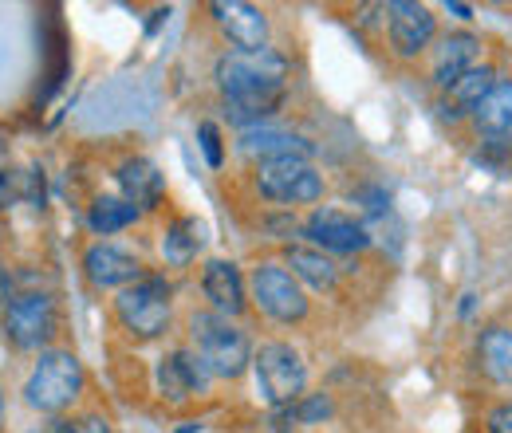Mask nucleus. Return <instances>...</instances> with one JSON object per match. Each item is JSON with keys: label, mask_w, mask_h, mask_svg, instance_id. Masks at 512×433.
Masks as SVG:
<instances>
[{"label": "nucleus", "mask_w": 512, "mask_h": 433, "mask_svg": "<svg viewBox=\"0 0 512 433\" xmlns=\"http://www.w3.org/2000/svg\"><path fill=\"white\" fill-rule=\"evenodd\" d=\"M197 138H201L205 162H209V166H221V162H225V154H221V130L213 123H201L197 126Z\"/></svg>", "instance_id": "393cba45"}, {"label": "nucleus", "mask_w": 512, "mask_h": 433, "mask_svg": "<svg viewBox=\"0 0 512 433\" xmlns=\"http://www.w3.org/2000/svg\"><path fill=\"white\" fill-rule=\"evenodd\" d=\"M253 374H256V390L268 406H296L304 398V386H308V367L300 359L296 347L288 343H264L253 355Z\"/></svg>", "instance_id": "39448f33"}, {"label": "nucleus", "mask_w": 512, "mask_h": 433, "mask_svg": "<svg viewBox=\"0 0 512 433\" xmlns=\"http://www.w3.org/2000/svg\"><path fill=\"white\" fill-rule=\"evenodd\" d=\"M134 221H138V209L130 205L127 197H95V205H91V213H87V225H91V233H99V237H111V233L127 229Z\"/></svg>", "instance_id": "5701e85b"}, {"label": "nucleus", "mask_w": 512, "mask_h": 433, "mask_svg": "<svg viewBox=\"0 0 512 433\" xmlns=\"http://www.w3.org/2000/svg\"><path fill=\"white\" fill-rule=\"evenodd\" d=\"M323 414H331V402H327L323 394H304V398L292 406V418H300V422H316Z\"/></svg>", "instance_id": "b1692460"}, {"label": "nucleus", "mask_w": 512, "mask_h": 433, "mask_svg": "<svg viewBox=\"0 0 512 433\" xmlns=\"http://www.w3.org/2000/svg\"><path fill=\"white\" fill-rule=\"evenodd\" d=\"M304 237L320 252H335V256H347V252H363L371 245V233L363 221H355L351 213L343 209H316L308 221H304Z\"/></svg>", "instance_id": "9d476101"}, {"label": "nucleus", "mask_w": 512, "mask_h": 433, "mask_svg": "<svg viewBox=\"0 0 512 433\" xmlns=\"http://www.w3.org/2000/svg\"><path fill=\"white\" fill-rule=\"evenodd\" d=\"M477 367L489 382L497 386H509L512 382V327H485L481 339H477Z\"/></svg>", "instance_id": "6ab92c4d"}, {"label": "nucleus", "mask_w": 512, "mask_h": 433, "mask_svg": "<svg viewBox=\"0 0 512 433\" xmlns=\"http://www.w3.org/2000/svg\"><path fill=\"white\" fill-rule=\"evenodd\" d=\"M493 83H497V71L489 67V63H477V67H469L453 87L442 91V103H438V111H442V119L449 123H457V119H473V111L481 107V99L493 91Z\"/></svg>", "instance_id": "2eb2a0df"}, {"label": "nucleus", "mask_w": 512, "mask_h": 433, "mask_svg": "<svg viewBox=\"0 0 512 433\" xmlns=\"http://www.w3.org/2000/svg\"><path fill=\"white\" fill-rule=\"evenodd\" d=\"M209 378L205 363L193 355V351H170L162 363H158V390L166 402H190L201 398L209 390Z\"/></svg>", "instance_id": "4468645a"}, {"label": "nucleus", "mask_w": 512, "mask_h": 433, "mask_svg": "<svg viewBox=\"0 0 512 433\" xmlns=\"http://www.w3.org/2000/svg\"><path fill=\"white\" fill-rule=\"evenodd\" d=\"M386 36H390V52L398 60H418L438 36V16L426 4L394 0V4H386Z\"/></svg>", "instance_id": "1a4fd4ad"}, {"label": "nucleus", "mask_w": 512, "mask_h": 433, "mask_svg": "<svg viewBox=\"0 0 512 433\" xmlns=\"http://www.w3.org/2000/svg\"><path fill=\"white\" fill-rule=\"evenodd\" d=\"M79 394H83V367L71 351H44L24 382V402L52 418H60Z\"/></svg>", "instance_id": "20e7f679"}, {"label": "nucleus", "mask_w": 512, "mask_h": 433, "mask_svg": "<svg viewBox=\"0 0 512 433\" xmlns=\"http://www.w3.org/2000/svg\"><path fill=\"white\" fill-rule=\"evenodd\" d=\"M115 315L134 339H158L170 331V315H174V288L166 276L146 272L142 280H134L115 296Z\"/></svg>", "instance_id": "7ed1b4c3"}, {"label": "nucleus", "mask_w": 512, "mask_h": 433, "mask_svg": "<svg viewBox=\"0 0 512 433\" xmlns=\"http://www.w3.org/2000/svg\"><path fill=\"white\" fill-rule=\"evenodd\" d=\"M256 189L272 205H316L323 197V174L308 158H276L256 166Z\"/></svg>", "instance_id": "423d86ee"}, {"label": "nucleus", "mask_w": 512, "mask_h": 433, "mask_svg": "<svg viewBox=\"0 0 512 433\" xmlns=\"http://www.w3.org/2000/svg\"><path fill=\"white\" fill-rule=\"evenodd\" d=\"M193 355L205 363L213 378H241L253 367V347L241 327H233L217 311H197L190 319Z\"/></svg>", "instance_id": "f03ea898"}, {"label": "nucleus", "mask_w": 512, "mask_h": 433, "mask_svg": "<svg viewBox=\"0 0 512 433\" xmlns=\"http://www.w3.org/2000/svg\"><path fill=\"white\" fill-rule=\"evenodd\" d=\"M28 433H75V422L71 418H48V422L32 426Z\"/></svg>", "instance_id": "cd10ccee"}, {"label": "nucleus", "mask_w": 512, "mask_h": 433, "mask_svg": "<svg viewBox=\"0 0 512 433\" xmlns=\"http://www.w3.org/2000/svg\"><path fill=\"white\" fill-rule=\"evenodd\" d=\"M83 272H87V280H91L95 288H103V292H111V288L123 292L134 280L146 276L134 252H127V248H119V245H107V241H99V245H91L83 252Z\"/></svg>", "instance_id": "f8f14e48"}, {"label": "nucleus", "mask_w": 512, "mask_h": 433, "mask_svg": "<svg viewBox=\"0 0 512 433\" xmlns=\"http://www.w3.org/2000/svg\"><path fill=\"white\" fill-rule=\"evenodd\" d=\"M4 331L16 351H40L56 335V304L44 292L12 296L4 308Z\"/></svg>", "instance_id": "6e6552de"}, {"label": "nucleus", "mask_w": 512, "mask_h": 433, "mask_svg": "<svg viewBox=\"0 0 512 433\" xmlns=\"http://www.w3.org/2000/svg\"><path fill=\"white\" fill-rule=\"evenodd\" d=\"M485 430L489 433H512V402H497L485 414Z\"/></svg>", "instance_id": "a878e982"}, {"label": "nucleus", "mask_w": 512, "mask_h": 433, "mask_svg": "<svg viewBox=\"0 0 512 433\" xmlns=\"http://www.w3.org/2000/svg\"><path fill=\"white\" fill-rule=\"evenodd\" d=\"M449 12H453V16H461V20H469V16H473V12H469V8H465V4H446Z\"/></svg>", "instance_id": "c85d7f7f"}, {"label": "nucleus", "mask_w": 512, "mask_h": 433, "mask_svg": "<svg viewBox=\"0 0 512 433\" xmlns=\"http://www.w3.org/2000/svg\"><path fill=\"white\" fill-rule=\"evenodd\" d=\"M241 154L260 158V162H276V158H308L312 142H304L300 134L288 130H272V126H249L241 134Z\"/></svg>", "instance_id": "a211bd4d"}, {"label": "nucleus", "mask_w": 512, "mask_h": 433, "mask_svg": "<svg viewBox=\"0 0 512 433\" xmlns=\"http://www.w3.org/2000/svg\"><path fill=\"white\" fill-rule=\"evenodd\" d=\"M213 24L233 44V52H264L268 48V16L245 0H217L209 4Z\"/></svg>", "instance_id": "9b49d317"}, {"label": "nucleus", "mask_w": 512, "mask_h": 433, "mask_svg": "<svg viewBox=\"0 0 512 433\" xmlns=\"http://www.w3.org/2000/svg\"><path fill=\"white\" fill-rule=\"evenodd\" d=\"M0 422H4V398H0Z\"/></svg>", "instance_id": "c756f323"}, {"label": "nucleus", "mask_w": 512, "mask_h": 433, "mask_svg": "<svg viewBox=\"0 0 512 433\" xmlns=\"http://www.w3.org/2000/svg\"><path fill=\"white\" fill-rule=\"evenodd\" d=\"M284 268H288V272H292L300 284H308V288H316V292H331V288L339 284L335 264L323 256L320 248L288 245V248H284Z\"/></svg>", "instance_id": "412c9836"}, {"label": "nucleus", "mask_w": 512, "mask_h": 433, "mask_svg": "<svg viewBox=\"0 0 512 433\" xmlns=\"http://www.w3.org/2000/svg\"><path fill=\"white\" fill-rule=\"evenodd\" d=\"M249 296L253 304L268 319L276 323H300L308 315V296H304V284L276 260H264L256 264L253 276H249Z\"/></svg>", "instance_id": "0eeeda50"}, {"label": "nucleus", "mask_w": 512, "mask_h": 433, "mask_svg": "<svg viewBox=\"0 0 512 433\" xmlns=\"http://www.w3.org/2000/svg\"><path fill=\"white\" fill-rule=\"evenodd\" d=\"M115 178H119L123 197H127L138 213H142V209H154V205L162 201V193H166V178L158 174V166H154L150 158H127Z\"/></svg>", "instance_id": "f3484780"}, {"label": "nucleus", "mask_w": 512, "mask_h": 433, "mask_svg": "<svg viewBox=\"0 0 512 433\" xmlns=\"http://www.w3.org/2000/svg\"><path fill=\"white\" fill-rule=\"evenodd\" d=\"M201 233H205V229H201L193 217H178V221L166 229V237H162V256H166V264H170V268H186V264H193V256H197L201 245H205Z\"/></svg>", "instance_id": "4be33fe9"}, {"label": "nucleus", "mask_w": 512, "mask_h": 433, "mask_svg": "<svg viewBox=\"0 0 512 433\" xmlns=\"http://www.w3.org/2000/svg\"><path fill=\"white\" fill-rule=\"evenodd\" d=\"M477 52H481V36L477 32H449L446 40L438 44V56H434V83L442 91L453 87L469 67H477Z\"/></svg>", "instance_id": "dca6fc26"}, {"label": "nucleus", "mask_w": 512, "mask_h": 433, "mask_svg": "<svg viewBox=\"0 0 512 433\" xmlns=\"http://www.w3.org/2000/svg\"><path fill=\"white\" fill-rule=\"evenodd\" d=\"M217 91L225 95V107L237 123L256 126L260 119L276 115L284 103L288 60L272 48L264 52H225L213 67Z\"/></svg>", "instance_id": "f257e3e1"}, {"label": "nucleus", "mask_w": 512, "mask_h": 433, "mask_svg": "<svg viewBox=\"0 0 512 433\" xmlns=\"http://www.w3.org/2000/svg\"><path fill=\"white\" fill-rule=\"evenodd\" d=\"M201 292H205L209 308L225 319H237L249 308V284L233 260H209L201 272Z\"/></svg>", "instance_id": "ddd939ff"}, {"label": "nucleus", "mask_w": 512, "mask_h": 433, "mask_svg": "<svg viewBox=\"0 0 512 433\" xmlns=\"http://www.w3.org/2000/svg\"><path fill=\"white\" fill-rule=\"evenodd\" d=\"M75 433H111V422L103 414H83L75 418Z\"/></svg>", "instance_id": "bb28decb"}, {"label": "nucleus", "mask_w": 512, "mask_h": 433, "mask_svg": "<svg viewBox=\"0 0 512 433\" xmlns=\"http://www.w3.org/2000/svg\"><path fill=\"white\" fill-rule=\"evenodd\" d=\"M477 134H485L489 142H501L512 134V79H497L493 91L481 99V107L473 111Z\"/></svg>", "instance_id": "aec40b11"}]
</instances>
